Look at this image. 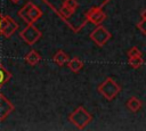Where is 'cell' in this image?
Here are the masks:
<instances>
[{"instance_id":"obj_1","label":"cell","mask_w":146,"mask_h":131,"mask_svg":"<svg viewBox=\"0 0 146 131\" xmlns=\"http://www.w3.org/2000/svg\"><path fill=\"white\" fill-rule=\"evenodd\" d=\"M68 120L71 123H73L79 130H82L84 129L92 120L91 117V114H89L82 106L78 107L73 113L70 114L68 116Z\"/></svg>"},{"instance_id":"obj_2","label":"cell","mask_w":146,"mask_h":131,"mask_svg":"<svg viewBox=\"0 0 146 131\" xmlns=\"http://www.w3.org/2000/svg\"><path fill=\"white\" fill-rule=\"evenodd\" d=\"M97 90L107 100H113L117 96V93L120 92L121 88L112 77H106L105 81L98 85Z\"/></svg>"},{"instance_id":"obj_3","label":"cell","mask_w":146,"mask_h":131,"mask_svg":"<svg viewBox=\"0 0 146 131\" xmlns=\"http://www.w3.org/2000/svg\"><path fill=\"white\" fill-rule=\"evenodd\" d=\"M19 36L23 39V41L26 44L33 46L40 40V38L42 36V33L33 24H27L26 27L19 32Z\"/></svg>"},{"instance_id":"obj_4","label":"cell","mask_w":146,"mask_h":131,"mask_svg":"<svg viewBox=\"0 0 146 131\" xmlns=\"http://www.w3.org/2000/svg\"><path fill=\"white\" fill-rule=\"evenodd\" d=\"M90 39L97 44V46H99V47H103V46H105L108 41H110V39H111V33L104 27V26H102V25H98L91 33H90Z\"/></svg>"},{"instance_id":"obj_5","label":"cell","mask_w":146,"mask_h":131,"mask_svg":"<svg viewBox=\"0 0 146 131\" xmlns=\"http://www.w3.org/2000/svg\"><path fill=\"white\" fill-rule=\"evenodd\" d=\"M18 30V23L8 15H3L1 21V33L5 38H10Z\"/></svg>"},{"instance_id":"obj_6","label":"cell","mask_w":146,"mask_h":131,"mask_svg":"<svg viewBox=\"0 0 146 131\" xmlns=\"http://www.w3.org/2000/svg\"><path fill=\"white\" fill-rule=\"evenodd\" d=\"M15 110V106L9 101V99L0 93V122H3Z\"/></svg>"},{"instance_id":"obj_7","label":"cell","mask_w":146,"mask_h":131,"mask_svg":"<svg viewBox=\"0 0 146 131\" xmlns=\"http://www.w3.org/2000/svg\"><path fill=\"white\" fill-rule=\"evenodd\" d=\"M86 17H87V21L91 22L92 24L95 25H100L105 18H106V14L99 8V7H95L92 9H90L87 14H86Z\"/></svg>"},{"instance_id":"obj_8","label":"cell","mask_w":146,"mask_h":131,"mask_svg":"<svg viewBox=\"0 0 146 131\" xmlns=\"http://www.w3.org/2000/svg\"><path fill=\"white\" fill-rule=\"evenodd\" d=\"M33 5H34V3H33L32 1H29V2H26V3L18 10V13H17V15H18L26 24H33V23L31 22L30 17H29V11H30V9H31V7H32Z\"/></svg>"},{"instance_id":"obj_9","label":"cell","mask_w":146,"mask_h":131,"mask_svg":"<svg viewBox=\"0 0 146 131\" xmlns=\"http://www.w3.org/2000/svg\"><path fill=\"white\" fill-rule=\"evenodd\" d=\"M40 60H41L40 54H39L36 50H33V49H32L30 52H27L26 56H25V62H26L27 64H30L31 66L36 65Z\"/></svg>"},{"instance_id":"obj_10","label":"cell","mask_w":146,"mask_h":131,"mask_svg":"<svg viewBox=\"0 0 146 131\" xmlns=\"http://www.w3.org/2000/svg\"><path fill=\"white\" fill-rule=\"evenodd\" d=\"M67 66H68V68H70L72 72L78 73V72L83 67V62L80 60L78 57H74V58H72V59H68Z\"/></svg>"},{"instance_id":"obj_11","label":"cell","mask_w":146,"mask_h":131,"mask_svg":"<svg viewBox=\"0 0 146 131\" xmlns=\"http://www.w3.org/2000/svg\"><path fill=\"white\" fill-rule=\"evenodd\" d=\"M68 56L63 51V50H58L55 55H54V57H52V60L57 64V65H59V66H63L65 63H67L68 62Z\"/></svg>"},{"instance_id":"obj_12","label":"cell","mask_w":146,"mask_h":131,"mask_svg":"<svg viewBox=\"0 0 146 131\" xmlns=\"http://www.w3.org/2000/svg\"><path fill=\"white\" fill-rule=\"evenodd\" d=\"M127 106L131 112H137L141 108V101L136 97H130L127 101Z\"/></svg>"},{"instance_id":"obj_13","label":"cell","mask_w":146,"mask_h":131,"mask_svg":"<svg viewBox=\"0 0 146 131\" xmlns=\"http://www.w3.org/2000/svg\"><path fill=\"white\" fill-rule=\"evenodd\" d=\"M41 16H42V10H41L39 7H36L35 5H33V6L31 7L30 11H29V17H30L31 22H32V23L36 22Z\"/></svg>"},{"instance_id":"obj_14","label":"cell","mask_w":146,"mask_h":131,"mask_svg":"<svg viewBox=\"0 0 146 131\" xmlns=\"http://www.w3.org/2000/svg\"><path fill=\"white\" fill-rule=\"evenodd\" d=\"M10 77H11V73L7 68L1 67L0 68V90H1L2 85L10 80Z\"/></svg>"},{"instance_id":"obj_15","label":"cell","mask_w":146,"mask_h":131,"mask_svg":"<svg viewBox=\"0 0 146 131\" xmlns=\"http://www.w3.org/2000/svg\"><path fill=\"white\" fill-rule=\"evenodd\" d=\"M129 65L132 67V68H139L143 64H144V60L141 58V56H137V57H129V60H128Z\"/></svg>"},{"instance_id":"obj_16","label":"cell","mask_w":146,"mask_h":131,"mask_svg":"<svg viewBox=\"0 0 146 131\" xmlns=\"http://www.w3.org/2000/svg\"><path fill=\"white\" fill-rule=\"evenodd\" d=\"M63 5H64L65 7H67V8H70V9L73 10V11H75L76 8L79 7V3H78L76 0H65Z\"/></svg>"},{"instance_id":"obj_17","label":"cell","mask_w":146,"mask_h":131,"mask_svg":"<svg viewBox=\"0 0 146 131\" xmlns=\"http://www.w3.org/2000/svg\"><path fill=\"white\" fill-rule=\"evenodd\" d=\"M59 13L62 14V16H63L64 18H68L72 14H74L73 10H71V9L67 8V7H65L64 5H62V7H60V9H59Z\"/></svg>"},{"instance_id":"obj_18","label":"cell","mask_w":146,"mask_h":131,"mask_svg":"<svg viewBox=\"0 0 146 131\" xmlns=\"http://www.w3.org/2000/svg\"><path fill=\"white\" fill-rule=\"evenodd\" d=\"M141 51L137 48V47H132L128 50V57H137V56H141Z\"/></svg>"},{"instance_id":"obj_19","label":"cell","mask_w":146,"mask_h":131,"mask_svg":"<svg viewBox=\"0 0 146 131\" xmlns=\"http://www.w3.org/2000/svg\"><path fill=\"white\" fill-rule=\"evenodd\" d=\"M137 28H138L143 34H146V19H143V18H141V21H140L139 23H137Z\"/></svg>"},{"instance_id":"obj_20","label":"cell","mask_w":146,"mask_h":131,"mask_svg":"<svg viewBox=\"0 0 146 131\" xmlns=\"http://www.w3.org/2000/svg\"><path fill=\"white\" fill-rule=\"evenodd\" d=\"M140 16H141V18H143V19H146V8L140 13Z\"/></svg>"},{"instance_id":"obj_21","label":"cell","mask_w":146,"mask_h":131,"mask_svg":"<svg viewBox=\"0 0 146 131\" xmlns=\"http://www.w3.org/2000/svg\"><path fill=\"white\" fill-rule=\"evenodd\" d=\"M2 17H3V14L0 15V35H2V33H1V21H2Z\"/></svg>"},{"instance_id":"obj_22","label":"cell","mask_w":146,"mask_h":131,"mask_svg":"<svg viewBox=\"0 0 146 131\" xmlns=\"http://www.w3.org/2000/svg\"><path fill=\"white\" fill-rule=\"evenodd\" d=\"M10 1H11V2H14V3H18L21 0H10Z\"/></svg>"}]
</instances>
